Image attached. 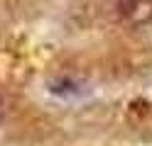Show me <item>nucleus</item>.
<instances>
[{"instance_id":"nucleus-2","label":"nucleus","mask_w":152,"mask_h":146,"mask_svg":"<svg viewBox=\"0 0 152 146\" xmlns=\"http://www.w3.org/2000/svg\"><path fill=\"white\" fill-rule=\"evenodd\" d=\"M0 119H3V102H0Z\"/></svg>"},{"instance_id":"nucleus-1","label":"nucleus","mask_w":152,"mask_h":146,"mask_svg":"<svg viewBox=\"0 0 152 146\" xmlns=\"http://www.w3.org/2000/svg\"><path fill=\"white\" fill-rule=\"evenodd\" d=\"M118 15L130 27L152 22V0H118Z\"/></svg>"}]
</instances>
